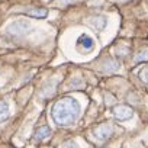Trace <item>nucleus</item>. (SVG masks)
Returning <instances> with one entry per match:
<instances>
[{"label": "nucleus", "instance_id": "nucleus-1", "mask_svg": "<svg viewBox=\"0 0 148 148\" xmlns=\"http://www.w3.org/2000/svg\"><path fill=\"white\" fill-rule=\"evenodd\" d=\"M82 112V106L74 97H62L57 100L51 109V116L54 122L60 126H68L76 123Z\"/></svg>", "mask_w": 148, "mask_h": 148}, {"label": "nucleus", "instance_id": "nucleus-2", "mask_svg": "<svg viewBox=\"0 0 148 148\" xmlns=\"http://www.w3.org/2000/svg\"><path fill=\"white\" fill-rule=\"evenodd\" d=\"M29 28H31V23H29L28 21H25V19H19V21L12 22V23L6 28V31H8V34H10V35H16V36H19V35L26 34V31H28Z\"/></svg>", "mask_w": 148, "mask_h": 148}, {"label": "nucleus", "instance_id": "nucleus-3", "mask_svg": "<svg viewBox=\"0 0 148 148\" xmlns=\"http://www.w3.org/2000/svg\"><path fill=\"white\" fill-rule=\"evenodd\" d=\"M76 47H77V49L82 51V52H90V51L95 48V39H93L90 35L83 34V35L79 36Z\"/></svg>", "mask_w": 148, "mask_h": 148}, {"label": "nucleus", "instance_id": "nucleus-4", "mask_svg": "<svg viewBox=\"0 0 148 148\" xmlns=\"http://www.w3.org/2000/svg\"><path fill=\"white\" fill-rule=\"evenodd\" d=\"M113 116L118 121H128L134 116V110H132V108H129L126 105H119V106L113 108Z\"/></svg>", "mask_w": 148, "mask_h": 148}, {"label": "nucleus", "instance_id": "nucleus-5", "mask_svg": "<svg viewBox=\"0 0 148 148\" xmlns=\"http://www.w3.org/2000/svg\"><path fill=\"white\" fill-rule=\"evenodd\" d=\"M113 135V126L110 123H102L99 126H96L95 129V136L99 141H106Z\"/></svg>", "mask_w": 148, "mask_h": 148}, {"label": "nucleus", "instance_id": "nucleus-6", "mask_svg": "<svg viewBox=\"0 0 148 148\" xmlns=\"http://www.w3.org/2000/svg\"><path fill=\"white\" fill-rule=\"evenodd\" d=\"M49 135H51V128L45 125V126H39V128L35 131L34 138H35L36 141H44V139H47Z\"/></svg>", "mask_w": 148, "mask_h": 148}, {"label": "nucleus", "instance_id": "nucleus-7", "mask_svg": "<svg viewBox=\"0 0 148 148\" xmlns=\"http://www.w3.org/2000/svg\"><path fill=\"white\" fill-rule=\"evenodd\" d=\"M106 19L103 18V16H96V18H92L90 19V25L92 26H95L97 31H103L105 29V26H106Z\"/></svg>", "mask_w": 148, "mask_h": 148}, {"label": "nucleus", "instance_id": "nucleus-8", "mask_svg": "<svg viewBox=\"0 0 148 148\" xmlns=\"http://www.w3.org/2000/svg\"><path fill=\"white\" fill-rule=\"evenodd\" d=\"M10 116V110H9V103L5 100H0V122L6 121Z\"/></svg>", "mask_w": 148, "mask_h": 148}, {"label": "nucleus", "instance_id": "nucleus-9", "mask_svg": "<svg viewBox=\"0 0 148 148\" xmlns=\"http://www.w3.org/2000/svg\"><path fill=\"white\" fill-rule=\"evenodd\" d=\"M28 15L32 16V18H38V19H42L48 15V10L44 9V8H35V9H31L28 10Z\"/></svg>", "mask_w": 148, "mask_h": 148}, {"label": "nucleus", "instance_id": "nucleus-10", "mask_svg": "<svg viewBox=\"0 0 148 148\" xmlns=\"http://www.w3.org/2000/svg\"><path fill=\"white\" fill-rule=\"evenodd\" d=\"M148 61V47H144L139 49V52L135 57V62H147Z\"/></svg>", "mask_w": 148, "mask_h": 148}, {"label": "nucleus", "instance_id": "nucleus-11", "mask_svg": "<svg viewBox=\"0 0 148 148\" xmlns=\"http://www.w3.org/2000/svg\"><path fill=\"white\" fill-rule=\"evenodd\" d=\"M62 148H79V145L74 141H67V142L62 144Z\"/></svg>", "mask_w": 148, "mask_h": 148}, {"label": "nucleus", "instance_id": "nucleus-12", "mask_svg": "<svg viewBox=\"0 0 148 148\" xmlns=\"http://www.w3.org/2000/svg\"><path fill=\"white\" fill-rule=\"evenodd\" d=\"M139 77H141V80H142V82H145V83L148 84V68H147V70H144V71L139 74Z\"/></svg>", "mask_w": 148, "mask_h": 148}, {"label": "nucleus", "instance_id": "nucleus-13", "mask_svg": "<svg viewBox=\"0 0 148 148\" xmlns=\"http://www.w3.org/2000/svg\"><path fill=\"white\" fill-rule=\"evenodd\" d=\"M70 2H74V0H61V3H62V5H68Z\"/></svg>", "mask_w": 148, "mask_h": 148}]
</instances>
